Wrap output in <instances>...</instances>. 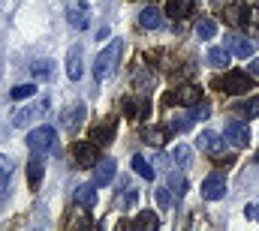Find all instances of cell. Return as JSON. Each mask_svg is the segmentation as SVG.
<instances>
[{"mask_svg": "<svg viewBox=\"0 0 259 231\" xmlns=\"http://www.w3.org/2000/svg\"><path fill=\"white\" fill-rule=\"evenodd\" d=\"M226 195V177L223 174H208L202 180V198L205 201H220Z\"/></svg>", "mask_w": 259, "mask_h": 231, "instance_id": "9c48e42d", "label": "cell"}, {"mask_svg": "<svg viewBox=\"0 0 259 231\" xmlns=\"http://www.w3.org/2000/svg\"><path fill=\"white\" fill-rule=\"evenodd\" d=\"M214 165H220V168H232V165H235V153H217V156H214Z\"/></svg>", "mask_w": 259, "mask_h": 231, "instance_id": "836d02e7", "label": "cell"}, {"mask_svg": "<svg viewBox=\"0 0 259 231\" xmlns=\"http://www.w3.org/2000/svg\"><path fill=\"white\" fill-rule=\"evenodd\" d=\"M139 24H142L145 30H160L166 21H163V12H160L154 3H151V6H145V9L139 12Z\"/></svg>", "mask_w": 259, "mask_h": 231, "instance_id": "5bb4252c", "label": "cell"}, {"mask_svg": "<svg viewBox=\"0 0 259 231\" xmlns=\"http://www.w3.org/2000/svg\"><path fill=\"white\" fill-rule=\"evenodd\" d=\"M214 33H217V21L214 18H199L196 21V36L199 39H214Z\"/></svg>", "mask_w": 259, "mask_h": 231, "instance_id": "603a6c76", "label": "cell"}, {"mask_svg": "<svg viewBox=\"0 0 259 231\" xmlns=\"http://www.w3.org/2000/svg\"><path fill=\"white\" fill-rule=\"evenodd\" d=\"M27 147L33 153H55L58 150V129L55 126H36L30 135H27Z\"/></svg>", "mask_w": 259, "mask_h": 231, "instance_id": "3957f363", "label": "cell"}, {"mask_svg": "<svg viewBox=\"0 0 259 231\" xmlns=\"http://www.w3.org/2000/svg\"><path fill=\"white\" fill-rule=\"evenodd\" d=\"M15 102L18 99H30V96H36V84H18V87H12V93H9Z\"/></svg>", "mask_w": 259, "mask_h": 231, "instance_id": "f546056e", "label": "cell"}, {"mask_svg": "<svg viewBox=\"0 0 259 231\" xmlns=\"http://www.w3.org/2000/svg\"><path fill=\"white\" fill-rule=\"evenodd\" d=\"M244 216H247V219H259V201H250V204L244 207Z\"/></svg>", "mask_w": 259, "mask_h": 231, "instance_id": "8d00e7d4", "label": "cell"}, {"mask_svg": "<svg viewBox=\"0 0 259 231\" xmlns=\"http://www.w3.org/2000/svg\"><path fill=\"white\" fill-rule=\"evenodd\" d=\"M115 174H118V162L106 156V159H100V162L94 165V183H97V186H106V183L115 180Z\"/></svg>", "mask_w": 259, "mask_h": 231, "instance_id": "4fadbf2b", "label": "cell"}, {"mask_svg": "<svg viewBox=\"0 0 259 231\" xmlns=\"http://www.w3.org/2000/svg\"><path fill=\"white\" fill-rule=\"evenodd\" d=\"M250 72L259 78V60H250Z\"/></svg>", "mask_w": 259, "mask_h": 231, "instance_id": "74e56055", "label": "cell"}, {"mask_svg": "<svg viewBox=\"0 0 259 231\" xmlns=\"http://www.w3.org/2000/svg\"><path fill=\"white\" fill-rule=\"evenodd\" d=\"M121 39H115V42H109V48L97 57V63H94V78L97 81H106V75H112V69H115V63H118V57H121Z\"/></svg>", "mask_w": 259, "mask_h": 231, "instance_id": "277c9868", "label": "cell"}, {"mask_svg": "<svg viewBox=\"0 0 259 231\" xmlns=\"http://www.w3.org/2000/svg\"><path fill=\"white\" fill-rule=\"evenodd\" d=\"M130 165H133V171L139 174V177H145V180H154V165H151V162H148V159H145V156H133V162H130Z\"/></svg>", "mask_w": 259, "mask_h": 231, "instance_id": "d4e9b609", "label": "cell"}, {"mask_svg": "<svg viewBox=\"0 0 259 231\" xmlns=\"http://www.w3.org/2000/svg\"><path fill=\"white\" fill-rule=\"evenodd\" d=\"M232 111H235L238 117H250V120H253V117L259 114V96L244 99V102H235V105H232Z\"/></svg>", "mask_w": 259, "mask_h": 231, "instance_id": "ffe728a7", "label": "cell"}, {"mask_svg": "<svg viewBox=\"0 0 259 231\" xmlns=\"http://www.w3.org/2000/svg\"><path fill=\"white\" fill-rule=\"evenodd\" d=\"M84 111H88V108H84L81 102H75V105H69V108L64 111V117H61V123H64V129H78V123L84 120Z\"/></svg>", "mask_w": 259, "mask_h": 231, "instance_id": "2e32d148", "label": "cell"}, {"mask_svg": "<svg viewBox=\"0 0 259 231\" xmlns=\"http://www.w3.org/2000/svg\"><path fill=\"white\" fill-rule=\"evenodd\" d=\"M193 123H196L193 111H190V114H178V117H175V120H172V126H175V129H178V132H184V129H190V126H193Z\"/></svg>", "mask_w": 259, "mask_h": 231, "instance_id": "d6a6232c", "label": "cell"}, {"mask_svg": "<svg viewBox=\"0 0 259 231\" xmlns=\"http://www.w3.org/2000/svg\"><path fill=\"white\" fill-rule=\"evenodd\" d=\"M172 162L181 165V168H187V165H190V147H187V144H175V147H172Z\"/></svg>", "mask_w": 259, "mask_h": 231, "instance_id": "4316f807", "label": "cell"}, {"mask_svg": "<svg viewBox=\"0 0 259 231\" xmlns=\"http://www.w3.org/2000/svg\"><path fill=\"white\" fill-rule=\"evenodd\" d=\"M42 159H39V153H33V159H30V165H27V180H30V189H39L42 186Z\"/></svg>", "mask_w": 259, "mask_h": 231, "instance_id": "ac0fdd59", "label": "cell"}, {"mask_svg": "<svg viewBox=\"0 0 259 231\" xmlns=\"http://www.w3.org/2000/svg\"><path fill=\"white\" fill-rule=\"evenodd\" d=\"M66 18H69V24H72L75 30H88V24H91V9H88L84 3H69V6H66Z\"/></svg>", "mask_w": 259, "mask_h": 231, "instance_id": "30bf717a", "label": "cell"}, {"mask_svg": "<svg viewBox=\"0 0 259 231\" xmlns=\"http://www.w3.org/2000/svg\"><path fill=\"white\" fill-rule=\"evenodd\" d=\"M142 138H145V144H151V147H163L166 141H169V135H166V129H145L142 132Z\"/></svg>", "mask_w": 259, "mask_h": 231, "instance_id": "cb8c5ba5", "label": "cell"}, {"mask_svg": "<svg viewBox=\"0 0 259 231\" xmlns=\"http://www.w3.org/2000/svg\"><path fill=\"white\" fill-rule=\"evenodd\" d=\"M154 198H157V204H160V207H166V210H169V207H172V201H175V192H172L169 186H157V189H154Z\"/></svg>", "mask_w": 259, "mask_h": 231, "instance_id": "83f0119b", "label": "cell"}, {"mask_svg": "<svg viewBox=\"0 0 259 231\" xmlns=\"http://www.w3.org/2000/svg\"><path fill=\"white\" fill-rule=\"evenodd\" d=\"M187 105V108H193L202 102V87H196V84H181V87H175L172 93H166L163 96V105Z\"/></svg>", "mask_w": 259, "mask_h": 231, "instance_id": "5b68a950", "label": "cell"}, {"mask_svg": "<svg viewBox=\"0 0 259 231\" xmlns=\"http://www.w3.org/2000/svg\"><path fill=\"white\" fill-rule=\"evenodd\" d=\"M72 201H75V207H81V210L97 207V183H81V186L72 192Z\"/></svg>", "mask_w": 259, "mask_h": 231, "instance_id": "7c38bea8", "label": "cell"}, {"mask_svg": "<svg viewBox=\"0 0 259 231\" xmlns=\"http://www.w3.org/2000/svg\"><path fill=\"white\" fill-rule=\"evenodd\" d=\"M30 72H33V78H52L55 63H52V60H39V63H33V66H30Z\"/></svg>", "mask_w": 259, "mask_h": 231, "instance_id": "f1b7e54d", "label": "cell"}, {"mask_svg": "<svg viewBox=\"0 0 259 231\" xmlns=\"http://www.w3.org/2000/svg\"><path fill=\"white\" fill-rule=\"evenodd\" d=\"M226 141L235 147H250V126L244 120H226Z\"/></svg>", "mask_w": 259, "mask_h": 231, "instance_id": "ba28073f", "label": "cell"}, {"mask_svg": "<svg viewBox=\"0 0 259 231\" xmlns=\"http://www.w3.org/2000/svg\"><path fill=\"white\" fill-rule=\"evenodd\" d=\"M196 147H199L202 153H211V156H217V153H223V135H217V132L205 129V132L196 138Z\"/></svg>", "mask_w": 259, "mask_h": 231, "instance_id": "8fae6325", "label": "cell"}, {"mask_svg": "<svg viewBox=\"0 0 259 231\" xmlns=\"http://www.w3.org/2000/svg\"><path fill=\"white\" fill-rule=\"evenodd\" d=\"M72 159L78 168H94L100 162V153H97V141H75L72 144Z\"/></svg>", "mask_w": 259, "mask_h": 231, "instance_id": "8992f818", "label": "cell"}, {"mask_svg": "<svg viewBox=\"0 0 259 231\" xmlns=\"http://www.w3.org/2000/svg\"><path fill=\"white\" fill-rule=\"evenodd\" d=\"M169 189H172V192H175V195L181 198V195L187 192V180H184L181 174H172V177H169Z\"/></svg>", "mask_w": 259, "mask_h": 231, "instance_id": "1f68e13d", "label": "cell"}, {"mask_svg": "<svg viewBox=\"0 0 259 231\" xmlns=\"http://www.w3.org/2000/svg\"><path fill=\"white\" fill-rule=\"evenodd\" d=\"M33 114H39V111H33V108H18L9 123H12V126H27V123L33 120Z\"/></svg>", "mask_w": 259, "mask_h": 231, "instance_id": "4dcf8cb0", "label": "cell"}, {"mask_svg": "<svg viewBox=\"0 0 259 231\" xmlns=\"http://www.w3.org/2000/svg\"><path fill=\"white\" fill-rule=\"evenodd\" d=\"M208 66H214V69H226L229 66V60H232V51L226 48V45H220V48H208Z\"/></svg>", "mask_w": 259, "mask_h": 231, "instance_id": "e0dca14e", "label": "cell"}, {"mask_svg": "<svg viewBox=\"0 0 259 231\" xmlns=\"http://www.w3.org/2000/svg\"><path fill=\"white\" fill-rule=\"evenodd\" d=\"M190 111H193V117H196V120H205V117L211 114V105H208V102L202 99V102H199V105H193Z\"/></svg>", "mask_w": 259, "mask_h": 231, "instance_id": "e575fe53", "label": "cell"}, {"mask_svg": "<svg viewBox=\"0 0 259 231\" xmlns=\"http://www.w3.org/2000/svg\"><path fill=\"white\" fill-rule=\"evenodd\" d=\"M223 15H226L229 24H235V27H241V30H247V33H259V6H253V3L226 6Z\"/></svg>", "mask_w": 259, "mask_h": 231, "instance_id": "7a4b0ae2", "label": "cell"}, {"mask_svg": "<svg viewBox=\"0 0 259 231\" xmlns=\"http://www.w3.org/2000/svg\"><path fill=\"white\" fill-rule=\"evenodd\" d=\"M12 171H15V162L9 156H0V174L6 177V174H12Z\"/></svg>", "mask_w": 259, "mask_h": 231, "instance_id": "d590c367", "label": "cell"}, {"mask_svg": "<svg viewBox=\"0 0 259 231\" xmlns=\"http://www.w3.org/2000/svg\"><path fill=\"white\" fill-rule=\"evenodd\" d=\"M81 60H84V48H81V45H72V48L66 51V75H69L72 81L81 78Z\"/></svg>", "mask_w": 259, "mask_h": 231, "instance_id": "9a60e30c", "label": "cell"}, {"mask_svg": "<svg viewBox=\"0 0 259 231\" xmlns=\"http://www.w3.org/2000/svg\"><path fill=\"white\" fill-rule=\"evenodd\" d=\"M214 90L220 93H229V96H238V93H250L253 87V72H241V69H226V75H217L211 81Z\"/></svg>", "mask_w": 259, "mask_h": 231, "instance_id": "6da1fadb", "label": "cell"}, {"mask_svg": "<svg viewBox=\"0 0 259 231\" xmlns=\"http://www.w3.org/2000/svg\"><path fill=\"white\" fill-rule=\"evenodd\" d=\"M193 12V0H169L166 3V15H172L175 21L178 18H187Z\"/></svg>", "mask_w": 259, "mask_h": 231, "instance_id": "d6986e66", "label": "cell"}, {"mask_svg": "<svg viewBox=\"0 0 259 231\" xmlns=\"http://www.w3.org/2000/svg\"><path fill=\"white\" fill-rule=\"evenodd\" d=\"M256 165H259V153H256Z\"/></svg>", "mask_w": 259, "mask_h": 231, "instance_id": "f35d334b", "label": "cell"}, {"mask_svg": "<svg viewBox=\"0 0 259 231\" xmlns=\"http://www.w3.org/2000/svg\"><path fill=\"white\" fill-rule=\"evenodd\" d=\"M133 228H151L154 231V228H160V219H157L151 210H142V213L133 219Z\"/></svg>", "mask_w": 259, "mask_h": 231, "instance_id": "484cf974", "label": "cell"}, {"mask_svg": "<svg viewBox=\"0 0 259 231\" xmlns=\"http://www.w3.org/2000/svg\"><path fill=\"white\" fill-rule=\"evenodd\" d=\"M112 138H115V120H106V123H100L94 129V141L97 144H109Z\"/></svg>", "mask_w": 259, "mask_h": 231, "instance_id": "7402d4cb", "label": "cell"}, {"mask_svg": "<svg viewBox=\"0 0 259 231\" xmlns=\"http://www.w3.org/2000/svg\"><path fill=\"white\" fill-rule=\"evenodd\" d=\"M226 48L232 51V57H241V60H250L256 54V42L250 36H241V33H229L226 36Z\"/></svg>", "mask_w": 259, "mask_h": 231, "instance_id": "52a82bcc", "label": "cell"}, {"mask_svg": "<svg viewBox=\"0 0 259 231\" xmlns=\"http://www.w3.org/2000/svg\"><path fill=\"white\" fill-rule=\"evenodd\" d=\"M124 111H127V117H148L151 102L148 99H127L124 102Z\"/></svg>", "mask_w": 259, "mask_h": 231, "instance_id": "44dd1931", "label": "cell"}]
</instances>
